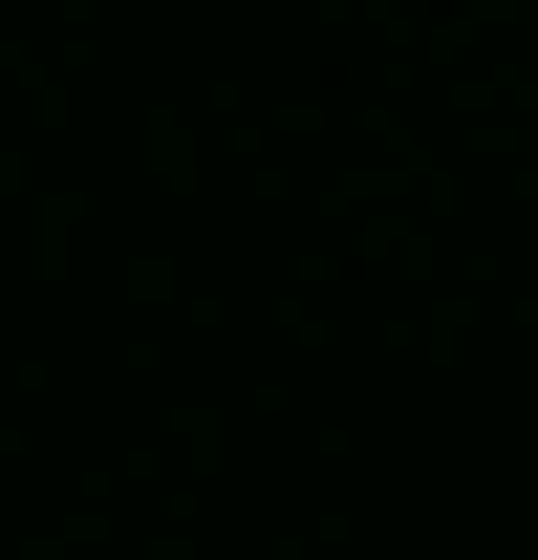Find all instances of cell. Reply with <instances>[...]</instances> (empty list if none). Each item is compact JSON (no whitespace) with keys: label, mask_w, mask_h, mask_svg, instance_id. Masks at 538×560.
<instances>
[]
</instances>
